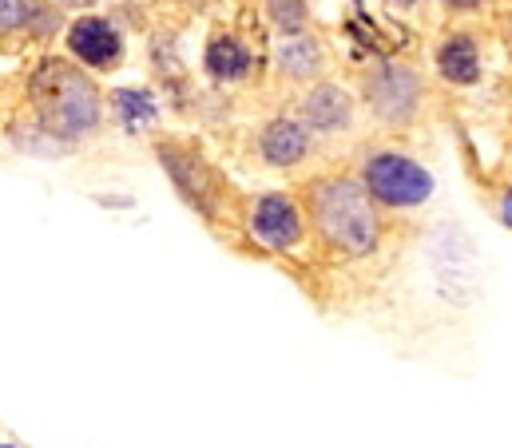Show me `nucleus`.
Masks as SVG:
<instances>
[{"instance_id": "f257e3e1", "label": "nucleus", "mask_w": 512, "mask_h": 448, "mask_svg": "<svg viewBox=\"0 0 512 448\" xmlns=\"http://www.w3.org/2000/svg\"><path fill=\"white\" fill-rule=\"evenodd\" d=\"M310 215L318 234L338 250V254H370L378 246V211L374 199L362 183L354 179H326L310 191Z\"/></svg>"}, {"instance_id": "f03ea898", "label": "nucleus", "mask_w": 512, "mask_h": 448, "mask_svg": "<svg viewBox=\"0 0 512 448\" xmlns=\"http://www.w3.org/2000/svg\"><path fill=\"white\" fill-rule=\"evenodd\" d=\"M36 96H40V115H44V127L68 143L92 135L104 119L100 108V92L92 88L88 76L72 72V68H60V64H48L44 76L36 80Z\"/></svg>"}, {"instance_id": "7ed1b4c3", "label": "nucleus", "mask_w": 512, "mask_h": 448, "mask_svg": "<svg viewBox=\"0 0 512 448\" xmlns=\"http://www.w3.org/2000/svg\"><path fill=\"white\" fill-rule=\"evenodd\" d=\"M362 187L370 191L374 203L405 211V207H421L433 195V175L401 151H378V155L366 159Z\"/></svg>"}, {"instance_id": "20e7f679", "label": "nucleus", "mask_w": 512, "mask_h": 448, "mask_svg": "<svg viewBox=\"0 0 512 448\" xmlns=\"http://www.w3.org/2000/svg\"><path fill=\"white\" fill-rule=\"evenodd\" d=\"M429 266L437 278V290L453 306H469L481 290V270H477V246L461 226L437 230V242L429 250Z\"/></svg>"}, {"instance_id": "39448f33", "label": "nucleus", "mask_w": 512, "mask_h": 448, "mask_svg": "<svg viewBox=\"0 0 512 448\" xmlns=\"http://www.w3.org/2000/svg\"><path fill=\"white\" fill-rule=\"evenodd\" d=\"M366 104L389 127H405L425 104V84L405 64H385L366 80Z\"/></svg>"}, {"instance_id": "423d86ee", "label": "nucleus", "mask_w": 512, "mask_h": 448, "mask_svg": "<svg viewBox=\"0 0 512 448\" xmlns=\"http://www.w3.org/2000/svg\"><path fill=\"white\" fill-rule=\"evenodd\" d=\"M68 48L88 68H116V60L124 56V40H120L116 24L104 16H80L68 32Z\"/></svg>"}, {"instance_id": "0eeeda50", "label": "nucleus", "mask_w": 512, "mask_h": 448, "mask_svg": "<svg viewBox=\"0 0 512 448\" xmlns=\"http://www.w3.org/2000/svg\"><path fill=\"white\" fill-rule=\"evenodd\" d=\"M298 112H302L306 131L342 135V131L354 123V96H350L346 88H338V84H314V88L302 96Z\"/></svg>"}, {"instance_id": "6e6552de", "label": "nucleus", "mask_w": 512, "mask_h": 448, "mask_svg": "<svg viewBox=\"0 0 512 448\" xmlns=\"http://www.w3.org/2000/svg\"><path fill=\"white\" fill-rule=\"evenodd\" d=\"M251 230L262 246L270 250H290L302 238V211L286 195H262L251 215Z\"/></svg>"}, {"instance_id": "1a4fd4ad", "label": "nucleus", "mask_w": 512, "mask_h": 448, "mask_svg": "<svg viewBox=\"0 0 512 448\" xmlns=\"http://www.w3.org/2000/svg\"><path fill=\"white\" fill-rule=\"evenodd\" d=\"M258 151H262V159L270 167H298L306 159V151H310V131H306V123L278 115V119H270L262 127Z\"/></svg>"}, {"instance_id": "9d476101", "label": "nucleus", "mask_w": 512, "mask_h": 448, "mask_svg": "<svg viewBox=\"0 0 512 448\" xmlns=\"http://www.w3.org/2000/svg\"><path fill=\"white\" fill-rule=\"evenodd\" d=\"M274 68H278L286 80L306 84V80L322 76V68H326V48H322V40H314V36H306V32H294L290 40L278 44Z\"/></svg>"}, {"instance_id": "9b49d317", "label": "nucleus", "mask_w": 512, "mask_h": 448, "mask_svg": "<svg viewBox=\"0 0 512 448\" xmlns=\"http://www.w3.org/2000/svg\"><path fill=\"white\" fill-rule=\"evenodd\" d=\"M437 72L453 84V88H473L481 84L485 76V64H481V48L473 44V36H453L437 48Z\"/></svg>"}, {"instance_id": "f8f14e48", "label": "nucleus", "mask_w": 512, "mask_h": 448, "mask_svg": "<svg viewBox=\"0 0 512 448\" xmlns=\"http://www.w3.org/2000/svg\"><path fill=\"white\" fill-rule=\"evenodd\" d=\"M159 155H163V167L171 171V179H175L179 195H183L191 207L207 211V195H211V191H207V187H211V175H207V167H203L195 155L179 151V147H163Z\"/></svg>"}, {"instance_id": "ddd939ff", "label": "nucleus", "mask_w": 512, "mask_h": 448, "mask_svg": "<svg viewBox=\"0 0 512 448\" xmlns=\"http://www.w3.org/2000/svg\"><path fill=\"white\" fill-rule=\"evenodd\" d=\"M207 72L219 84H239L251 76V52L235 36H215L207 44Z\"/></svg>"}, {"instance_id": "4468645a", "label": "nucleus", "mask_w": 512, "mask_h": 448, "mask_svg": "<svg viewBox=\"0 0 512 448\" xmlns=\"http://www.w3.org/2000/svg\"><path fill=\"white\" fill-rule=\"evenodd\" d=\"M116 112H120V119H124V127H128V131H143L147 123H155V119H159L155 100H151V96H143V92H135V88H120V92H116Z\"/></svg>"}, {"instance_id": "2eb2a0df", "label": "nucleus", "mask_w": 512, "mask_h": 448, "mask_svg": "<svg viewBox=\"0 0 512 448\" xmlns=\"http://www.w3.org/2000/svg\"><path fill=\"white\" fill-rule=\"evenodd\" d=\"M266 16L278 32L294 36V32H306L310 28V4L306 0H266Z\"/></svg>"}, {"instance_id": "dca6fc26", "label": "nucleus", "mask_w": 512, "mask_h": 448, "mask_svg": "<svg viewBox=\"0 0 512 448\" xmlns=\"http://www.w3.org/2000/svg\"><path fill=\"white\" fill-rule=\"evenodd\" d=\"M28 24V0H0V32H20Z\"/></svg>"}, {"instance_id": "f3484780", "label": "nucleus", "mask_w": 512, "mask_h": 448, "mask_svg": "<svg viewBox=\"0 0 512 448\" xmlns=\"http://www.w3.org/2000/svg\"><path fill=\"white\" fill-rule=\"evenodd\" d=\"M453 12H477V8H485L489 0H445Z\"/></svg>"}, {"instance_id": "a211bd4d", "label": "nucleus", "mask_w": 512, "mask_h": 448, "mask_svg": "<svg viewBox=\"0 0 512 448\" xmlns=\"http://www.w3.org/2000/svg\"><path fill=\"white\" fill-rule=\"evenodd\" d=\"M56 8H92L96 0H52Z\"/></svg>"}, {"instance_id": "6ab92c4d", "label": "nucleus", "mask_w": 512, "mask_h": 448, "mask_svg": "<svg viewBox=\"0 0 512 448\" xmlns=\"http://www.w3.org/2000/svg\"><path fill=\"white\" fill-rule=\"evenodd\" d=\"M389 4H393V8H417L421 0H389Z\"/></svg>"}]
</instances>
